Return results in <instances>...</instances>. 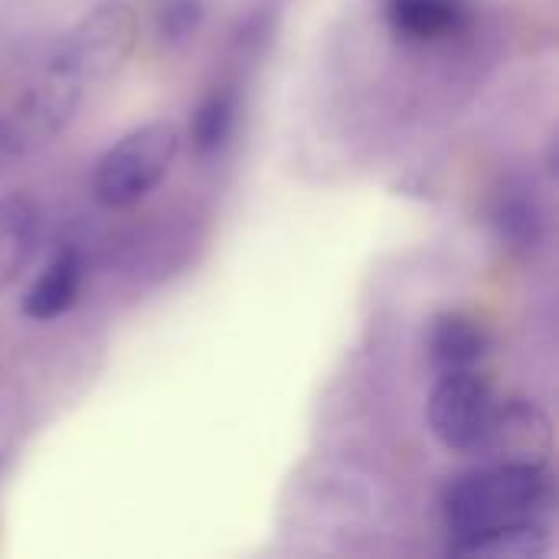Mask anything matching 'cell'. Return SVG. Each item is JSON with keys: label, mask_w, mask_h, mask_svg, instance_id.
<instances>
[{"label": "cell", "mask_w": 559, "mask_h": 559, "mask_svg": "<svg viewBox=\"0 0 559 559\" xmlns=\"http://www.w3.org/2000/svg\"><path fill=\"white\" fill-rule=\"evenodd\" d=\"M82 278H85L82 255L75 249L56 252L46 262V269L39 272V278L26 288L23 305H20L23 314L29 321H52V318L66 314L82 292Z\"/></svg>", "instance_id": "8"}, {"label": "cell", "mask_w": 559, "mask_h": 559, "mask_svg": "<svg viewBox=\"0 0 559 559\" xmlns=\"http://www.w3.org/2000/svg\"><path fill=\"white\" fill-rule=\"evenodd\" d=\"M236 118H239V98L229 88H213L197 111L190 115V144L200 157H213L219 154L233 131H236Z\"/></svg>", "instance_id": "12"}, {"label": "cell", "mask_w": 559, "mask_h": 559, "mask_svg": "<svg viewBox=\"0 0 559 559\" xmlns=\"http://www.w3.org/2000/svg\"><path fill=\"white\" fill-rule=\"evenodd\" d=\"M498 403L501 400L495 396V386L478 370L439 373V383L426 406V419L432 436L449 452L478 455Z\"/></svg>", "instance_id": "4"}, {"label": "cell", "mask_w": 559, "mask_h": 559, "mask_svg": "<svg viewBox=\"0 0 559 559\" xmlns=\"http://www.w3.org/2000/svg\"><path fill=\"white\" fill-rule=\"evenodd\" d=\"M39 242V210L26 197L0 200V288H7L33 259Z\"/></svg>", "instance_id": "10"}, {"label": "cell", "mask_w": 559, "mask_h": 559, "mask_svg": "<svg viewBox=\"0 0 559 559\" xmlns=\"http://www.w3.org/2000/svg\"><path fill=\"white\" fill-rule=\"evenodd\" d=\"M554 455V423L531 400L498 403L478 459L495 465H537L547 468Z\"/></svg>", "instance_id": "6"}, {"label": "cell", "mask_w": 559, "mask_h": 559, "mask_svg": "<svg viewBox=\"0 0 559 559\" xmlns=\"http://www.w3.org/2000/svg\"><path fill=\"white\" fill-rule=\"evenodd\" d=\"M554 478L537 465H495L459 475L442 495V518L449 531V554L468 544L511 531L521 524L550 521Z\"/></svg>", "instance_id": "1"}, {"label": "cell", "mask_w": 559, "mask_h": 559, "mask_svg": "<svg viewBox=\"0 0 559 559\" xmlns=\"http://www.w3.org/2000/svg\"><path fill=\"white\" fill-rule=\"evenodd\" d=\"M180 154V131L170 121H147L118 138L92 170V193L102 206L124 210L154 193Z\"/></svg>", "instance_id": "2"}, {"label": "cell", "mask_w": 559, "mask_h": 559, "mask_svg": "<svg viewBox=\"0 0 559 559\" xmlns=\"http://www.w3.org/2000/svg\"><path fill=\"white\" fill-rule=\"evenodd\" d=\"M138 13L128 0H105L88 10L59 43L56 52L75 69L85 85L108 82L134 52Z\"/></svg>", "instance_id": "3"}, {"label": "cell", "mask_w": 559, "mask_h": 559, "mask_svg": "<svg viewBox=\"0 0 559 559\" xmlns=\"http://www.w3.org/2000/svg\"><path fill=\"white\" fill-rule=\"evenodd\" d=\"M16 157V144H13V134H10V124L7 118H0V170L7 167V160Z\"/></svg>", "instance_id": "14"}, {"label": "cell", "mask_w": 559, "mask_h": 559, "mask_svg": "<svg viewBox=\"0 0 559 559\" xmlns=\"http://www.w3.org/2000/svg\"><path fill=\"white\" fill-rule=\"evenodd\" d=\"M203 16V0H157L154 33L164 46H183L200 33Z\"/></svg>", "instance_id": "13"}, {"label": "cell", "mask_w": 559, "mask_h": 559, "mask_svg": "<svg viewBox=\"0 0 559 559\" xmlns=\"http://www.w3.org/2000/svg\"><path fill=\"white\" fill-rule=\"evenodd\" d=\"M495 229L501 242L514 252H534L544 239V210L537 190L527 183L508 180L495 203Z\"/></svg>", "instance_id": "11"}, {"label": "cell", "mask_w": 559, "mask_h": 559, "mask_svg": "<svg viewBox=\"0 0 559 559\" xmlns=\"http://www.w3.org/2000/svg\"><path fill=\"white\" fill-rule=\"evenodd\" d=\"M485 331L455 311L439 314L429 324V337H426V350L429 360L439 373H462V370H475L485 357Z\"/></svg>", "instance_id": "9"}, {"label": "cell", "mask_w": 559, "mask_h": 559, "mask_svg": "<svg viewBox=\"0 0 559 559\" xmlns=\"http://www.w3.org/2000/svg\"><path fill=\"white\" fill-rule=\"evenodd\" d=\"M383 20L390 33L409 46H439L465 33V0H383Z\"/></svg>", "instance_id": "7"}, {"label": "cell", "mask_w": 559, "mask_h": 559, "mask_svg": "<svg viewBox=\"0 0 559 559\" xmlns=\"http://www.w3.org/2000/svg\"><path fill=\"white\" fill-rule=\"evenodd\" d=\"M82 92H85V82L52 49L49 59L43 62L39 75L26 85L16 111L7 118L16 154L52 141L69 124V118L75 115V108L82 102Z\"/></svg>", "instance_id": "5"}]
</instances>
